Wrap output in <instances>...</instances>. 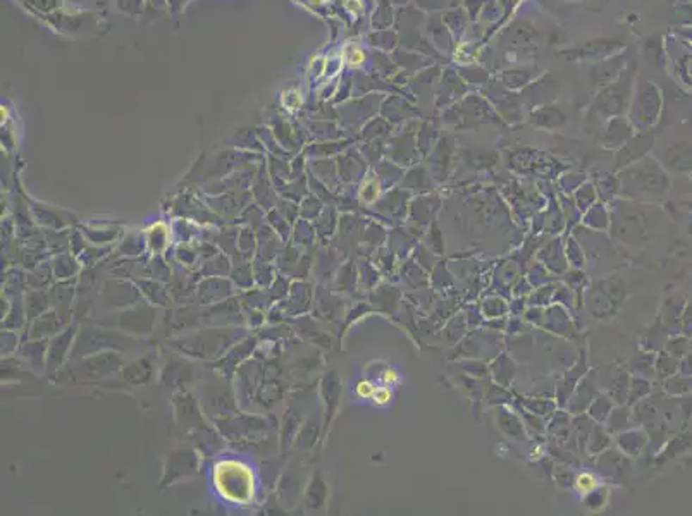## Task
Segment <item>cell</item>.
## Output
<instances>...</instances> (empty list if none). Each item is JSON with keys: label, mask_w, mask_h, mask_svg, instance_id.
<instances>
[{"label": "cell", "mask_w": 692, "mask_h": 516, "mask_svg": "<svg viewBox=\"0 0 692 516\" xmlns=\"http://www.w3.org/2000/svg\"><path fill=\"white\" fill-rule=\"evenodd\" d=\"M245 336V326H210L173 338L167 346L183 357L216 362Z\"/></svg>", "instance_id": "6da1fadb"}, {"label": "cell", "mask_w": 692, "mask_h": 516, "mask_svg": "<svg viewBox=\"0 0 692 516\" xmlns=\"http://www.w3.org/2000/svg\"><path fill=\"white\" fill-rule=\"evenodd\" d=\"M142 339L135 338V336L124 334V332L111 329V327L100 326V324H83L80 326L76 334V341H74L71 358L68 363L78 362V360L90 357V355L100 353V351H119V353H126V351H135L140 348Z\"/></svg>", "instance_id": "7a4b0ae2"}, {"label": "cell", "mask_w": 692, "mask_h": 516, "mask_svg": "<svg viewBox=\"0 0 692 516\" xmlns=\"http://www.w3.org/2000/svg\"><path fill=\"white\" fill-rule=\"evenodd\" d=\"M124 363L123 355L119 351H100V353L90 355L78 362L68 363L64 369L56 375V382H97L104 379L112 377L123 370Z\"/></svg>", "instance_id": "3957f363"}, {"label": "cell", "mask_w": 692, "mask_h": 516, "mask_svg": "<svg viewBox=\"0 0 692 516\" xmlns=\"http://www.w3.org/2000/svg\"><path fill=\"white\" fill-rule=\"evenodd\" d=\"M162 310L164 308L155 307L148 301H142V303L131 305V307L121 308V310L109 312V315L95 319L93 322L142 339L154 334Z\"/></svg>", "instance_id": "277c9868"}, {"label": "cell", "mask_w": 692, "mask_h": 516, "mask_svg": "<svg viewBox=\"0 0 692 516\" xmlns=\"http://www.w3.org/2000/svg\"><path fill=\"white\" fill-rule=\"evenodd\" d=\"M214 425L229 443H252V439H255L259 434L267 432L271 427L265 418L238 412L214 418Z\"/></svg>", "instance_id": "5b68a950"}, {"label": "cell", "mask_w": 692, "mask_h": 516, "mask_svg": "<svg viewBox=\"0 0 692 516\" xmlns=\"http://www.w3.org/2000/svg\"><path fill=\"white\" fill-rule=\"evenodd\" d=\"M142 301L145 300L135 281L121 279V277L107 281L99 293V305L102 303V308L105 312L121 310V308L131 307V305L142 303Z\"/></svg>", "instance_id": "8992f818"}, {"label": "cell", "mask_w": 692, "mask_h": 516, "mask_svg": "<svg viewBox=\"0 0 692 516\" xmlns=\"http://www.w3.org/2000/svg\"><path fill=\"white\" fill-rule=\"evenodd\" d=\"M78 329H80V324L73 322L69 324L64 331H61L59 334L54 336V338L49 339L45 375L49 379H52V381L56 379V375L68 365L69 358H71V351H73L74 341H76Z\"/></svg>", "instance_id": "52a82bcc"}, {"label": "cell", "mask_w": 692, "mask_h": 516, "mask_svg": "<svg viewBox=\"0 0 692 516\" xmlns=\"http://www.w3.org/2000/svg\"><path fill=\"white\" fill-rule=\"evenodd\" d=\"M198 467H200V458H198L197 451H193V449H174L167 456L166 465H164L160 487H171L174 484L181 482V480L191 479V477L197 475Z\"/></svg>", "instance_id": "ba28073f"}, {"label": "cell", "mask_w": 692, "mask_h": 516, "mask_svg": "<svg viewBox=\"0 0 692 516\" xmlns=\"http://www.w3.org/2000/svg\"><path fill=\"white\" fill-rule=\"evenodd\" d=\"M200 320L205 326H245V312L238 296L200 307Z\"/></svg>", "instance_id": "9c48e42d"}, {"label": "cell", "mask_w": 692, "mask_h": 516, "mask_svg": "<svg viewBox=\"0 0 692 516\" xmlns=\"http://www.w3.org/2000/svg\"><path fill=\"white\" fill-rule=\"evenodd\" d=\"M236 291L238 288L228 277H202L188 303H193L197 307H209V305L228 300L231 296H236Z\"/></svg>", "instance_id": "30bf717a"}, {"label": "cell", "mask_w": 692, "mask_h": 516, "mask_svg": "<svg viewBox=\"0 0 692 516\" xmlns=\"http://www.w3.org/2000/svg\"><path fill=\"white\" fill-rule=\"evenodd\" d=\"M312 264H314V257L310 253L307 255V250L295 245L293 241H286L279 257L276 258L277 271L288 276L289 279H305Z\"/></svg>", "instance_id": "8fae6325"}, {"label": "cell", "mask_w": 692, "mask_h": 516, "mask_svg": "<svg viewBox=\"0 0 692 516\" xmlns=\"http://www.w3.org/2000/svg\"><path fill=\"white\" fill-rule=\"evenodd\" d=\"M257 348H259V338L257 336H245L243 339L233 344L221 358L214 362L212 369L217 374H221L222 377L231 379L246 362V358L252 357Z\"/></svg>", "instance_id": "7c38bea8"}, {"label": "cell", "mask_w": 692, "mask_h": 516, "mask_svg": "<svg viewBox=\"0 0 692 516\" xmlns=\"http://www.w3.org/2000/svg\"><path fill=\"white\" fill-rule=\"evenodd\" d=\"M314 296L315 293L310 283H307L305 279H293L288 296L279 301V307L283 308L288 319H298V317L307 315V312L310 310L314 305Z\"/></svg>", "instance_id": "4fadbf2b"}, {"label": "cell", "mask_w": 692, "mask_h": 516, "mask_svg": "<svg viewBox=\"0 0 692 516\" xmlns=\"http://www.w3.org/2000/svg\"><path fill=\"white\" fill-rule=\"evenodd\" d=\"M173 408L176 425L179 429H183V432H191V430L203 424V415L200 406H198V401L186 389L178 391L174 394Z\"/></svg>", "instance_id": "5bb4252c"}, {"label": "cell", "mask_w": 692, "mask_h": 516, "mask_svg": "<svg viewBox=\"0 0 692 516\" xmlns=\"http://www.w3.org/2000/svg\"><path fill=\"white\" fill-rule=\"evenodd\" d=\"M319 396L324 406V437L327 434L332 418L336 417V412H338L339 406V398H341V381H339L338 374L327 372L320 379Z\"/></svg>", "instance_id": "9a60e30c"}, {"label": "cell", "mask_w": 692, "mask_h": 516, "mask_svg": "<svg viewBox=\"0 0 692 516\" xmlns=\"http://www.w3.org/2000/svg\"><path fill=\"white\" fill-rule=\"evenodd\" d=\"M69 324H73L71 320H68L66 317H62L59 312L54 310V308H50L44 315H40L33 322L28 324L23 339H50L61 331H64Z\"/></svg>", "instance_id": "2e32d148"}, {"label": "cell", "mask_w": 692, "mask_h": 516, "mask_svg": "<svg viewBox=\"0 0 692 516\" xmlns=\"http://www.w3.org/2000/svg\"><path fill=\"white\" fill-rule=\"evenodd\" d=\"M78 295V283H74V279L71 281H56L52 286L49 288V296H50V305L56 312H59L62 317H66L68 320L73 322V314H74V298Z\"/></svg>", "instance_id": "e0dca14e"}, {"label": "cell", "mask_w": 692, "mask_h": 516, "mask_svg": "<svg viewBox=\"0 0 692 516\" xmlns=\"http://www.w3.org/2000/svg\"><path fill=\"white\" fill-rule=\"evenodd\" d=\"M47 350H49V339H23L18 355L23 362L28 363L31 372L45 375Z\"/></svg>", "instance_id": "ac0fdd59"}, {"label": "cell", "mask_w": 692, "mask_h": 516, "mask_svg": "<svg viewBox=\"0 0 692 516\" xmlns=\"http://www.w3.org/2000/svg\"><path fill=\"white\" fill-rule=\"evenodd\" d=\"M191 381H193V367L183 360V355L178 353V357L169 358L162 370V384L183 391Z\"/></svg>", "instance_id": "d6986e66"}, {"label": "cell", "mask_w": 692, "mask_h": 516, "mask_svg": "<svg viewBox=\"0 0 692 516\" xmlns=\"http://www.w3.org/2000/svg\"><path fill=\"white\" fill-rule=\"evenodd\" d=\"M76 228L83 233V236L87 238L88 243L97 246H116L121 241V238L124 236L123 226L119 224L93 226V224H80V222H78Z\"/></svg>", "instance_id": "ffe728a7"}, {"label": "cell", "mask_w": 692, "mask_h": 516, "mask_svg": "<svg viewBox=\"0 0 692 516\" xmlns=\"http://www.w3.org/2000/svg\"><path fill=\"white\" fill-rule=\"evenodd\" d=\"M135 284L142 293L143 300L148 301V303L155 305L159 308H167L173 303V296H171L167 283L152 279V277H142V279H136Z\"/></svg>", "instance_id": "44dd1931"}, {"label": "cell", "mask_w": 692, "mask_h": 516, "mask_svg": "<svg viewBox=\"0 0 692 516\" xmlns=\"http://www.w3.org/2000/svg\"><path fill=\"white\" fill-rule=\"evenodd\" d=\"M257 241H259V246H257V258H262V260L267 262H276V258L279 257L281 250L284 248L286 241L276 233L271 226L265 222L260 229H257Z\"/></svg>", "instance_id": "7402d4cb"}, {"label": "cell", "mask_w": 692, "mask_h": 516, "mask_svg": "<svg viewBox=\"0 0 692 516\" xmlns=\"http://www.w3.org/2000/svg\"><path fill=\"white\" fill-rule=\"evenodd\" d=\"M145 238H147V252L150 255H166L173 241V229L166 222L157 221L145 229Z\"/></svg>", "instance_id": "603a6c76"}, {"label": "cell", "mask_w": 692, "mask_h": 516, "mask_svg": "<svg viewBox=\"0 0 692 516\" xmlns=\"http://www.w3.org/2000/svg\"><path fill=\"white\" fill-rule=\"evenodd\" d=\"M154 374H155L154 362H152L148 357H140L133 360V362L128 363V365H124L123 370H121L123 381L128 382L130 386H147L148 382L154 379Z\"/></svg>", "instance_id": "cb8c5ba5"}, {"label": "cell", "mask_w": 692, "mask_h": 516, "mask_svg": "<svg viewBox=\"0 0 692 516\" xmlns=\"http://www.w3.org/2000/svg\"><path fill=\"white\" fill-rule=\"evenodd\" d=\"M303 508L308 511H319L326 506L327 501V487L324 482L322 472L315 470L308 479L303 492Z\"/></svg>", "instance_id": "d4e9b609"}, {"label": "cell", "mask_w": 692, "mask_h": 516, "mask_svg": "<svg viewBox=\"0 0 692 516\" xmlns=\"http://www.w3.org/2000/svg\"><path fill=\"white\" fill-rule=\"evenodd\" d=\"M50 264H52L56 281L76 279V277H80L81 271H83V264L80 262V258L71 252H62L57 253V255H52Z\"/></svg>", "instance_id": "484cf974"}, {"label": "cell", "mask_w": 692, "mask_h": 516, "mask_svg": "<svg viewBox=\"0 0 692 516\" xmlns=\"http://www.w3.org/2000/svg\"><path fill=\"white\" fill-rule=\"evenodd\" d=\"M145 252H147L145 231H130L121 238L114 250V255L121 258H140Z\"/></svg>", "instance_id": "4316f807"}, {"label": "cell", "mask_w": 692, "mask_h": 516, "mask_svg": "<svg viewBox=\"0 0 692 516\" xmlns=\"http://www.w3.org/2000/svg\"><path fill=\"white\" fill-rule=\"evenodd\" d=\"M231 258H233V267H231L229 279L233 281L234 286L238 288V291H248V289H253V286H255V276H253L252 260H246V258L240 255Z\"/></svg>", "instance_id": "83f0119b"}, {"label": "cell", "mask_w": 692, "mask_h": 516, "mask_svg": "<svg viewBox=\"0 0 692 516\" xmlns=\"http://www.w3.org/2000/svg\"><path fill=\"white\" fill-rule=\"evenodd\" d=\"M25 308H26V317H28V324L33 322L35 319H38L40 315H44L45 312H49L52 308L50 305V296H49V289H26L25 293Z\"/></svg>", "instance_id": "f1b7e54d"}, {"label": "cell", "mask_w": 692, "mask_h": 516, "mask_svg": "<svg viewBox=\"0 0 692 516\" xmlns=\"http://www.w3.org/2000/svg\"><path fill=\"white\" fill-rule=\"evenodd\" d=\"M303 482H305V479L302 475V470H300L296 465H293V470H288L286 473H284L283 479H281V482H279L281 498L289 499V503L291 501L295 503L296 499L303 498L305 486H307V484H303Z\"/></svg>", "instance_id": "f546056e"}, {"label": "cell", "mask_w": 692, "mask_h": 516, "mask_svg": "<svg viewBox=\"0 0 692 516\" xmlns=\"http://www.w3.org/2000/svg\"><path fill=\"white\" fill-rule=\"evenodd\" d=\"M320 439H322L320 424L317 422V418L310 417L303 422L298 434H296L295 441H293V449H296V451H310Z\"/></svg>", "instance_id": "4dcf8cb0"}, {"label": "cell", "mask_w": 692, "mask_h": 516, "mask_svg": "<svg viewBox=\"0 0 692 516\" xmlns=\"http://www.w3.org/2000/svg\"><path fill=\"white\" fill-rule=\"evenodd\" d=\"M233 258L228 253L219 252L214 257L207 258L198 267V276L202 277H229Z\"/></svg>", "instance_id": "1f68e13d"}, {"label": "cell", "mask_w": 692, "mask_h": 516, "mask_svg": "<svg viewBox=\"0 0 692 516\" xmlns=\"http://www.w3.org/2000/svg\"><path fill=\"white\" fill-rule=\"evenodd\" d=\"M54 283H56V276H54L52 264L47 260L38 262L26 274V284L31 289H49Z\"/></svg>", "instance_id": "d6a6232c"}, {"label": "cell", "mask_w": 692, "mask_h": 516, "mask_svg": "<svg viewBox=\"0 0 692 516\" xmlns=\"http://www.w3.org/2000/svg\"><path fill=\"white\" fill-rule=\"evenodd\" d=\"M315 240H317V231H315L314 222L305 221V219H298V221L293 224L291 238H289V241L302 246L305 250H312L315 246Z\"/></svg>", "instance_id": "836d02e7"}, {"label": "cell", "mask_w": 692, "mask_h": 516, "mask_svg": "<svg viewBox=\"0 0 692 516\" xmlns=\"http://www.w3.org/2000/svg\"><path fill=\"white\" fill-rule=\"evenodd\" d=\"M45 248L49 255H57V253L69 252V243H71V229H45L44 234Z\"/></svg>", "instance_id": "e575fe53"}, {"label": "cell", "mask_w": 692, "mask_h": 516, "mask_svg": "<svg viewBox=\"0 0 692 516\" xmlns=\"http://www.w3.org/2000/svg\"><path fill=\"white\" fill-rule=\"evenodd\" d=\"M257 246H259V241H257V231L248 228V226H241L240 231H238V240H236L238 255L246 258V260H253V258L257 257Z\"/></svg>", "instance_id": "d590c367"}, {"label": "cell", "mask_w": 692, "mask_h": 516, "mask_svg": "<svg viewBox=\"0 0 692 516\" xmlns=\"http://www.w3.org/2000/svg\"><path fill=\"white\" fill-rule=\"evenodd\" d=\"M173 260L181 269H195L200 267V255H198V246L193 243H178L173 248Z\"/></svg>", "instance_id": "8d00e7d4"}, {"label": "cell", "mask_w": 692, "mask_h": 516, "mask_svg": "<svg viewBox=\"0 0 692 516\" xmlns=\"http://www.w3.org/2000/svg\"><path fill=\"white\" fill-rule=\"evenodd\" d=\"M252 267H253V276H255L257 288L267 289L272 283H274L277 274H279L277 267H274V262L262 260V258H257V257L252 260Z\"/></svg>", "instance_id": "74e56055"}, {"label": "cell", "mask_w": 692, "mask_h": 516, "mask_svg": "<svg viewBox=\"0 0 692 516\" xmlns=\"http://www.w3.org/2000/svg\"><path fill=\"white\" fill-rule=\"evenodd\" d=\"M148 277L169 283L173 277V269L169 267V262L164 258V255H150L148 258Z\"/></svg>", "instance_id": "f35d334b"}, {"label": "cell", "mask_w": 692, "mask_h": 516, "mask_svg": "<svg viewBox=\"0 0 692 516\" xmlns=\"http://www.w3.org/2000/svg\"><path fill=\"white\" fill-rule=\"evenodd\" d=\"M336 224H338V221H336V215L332 217V214H329V212L320 214L319 217L315 219L314 226H315V231H317V240L320 241V243L326 245L327 241L331 240L332 234H334V231H336Z\"/></svg>", "instance_id": "ab89813d"}, {"label": "cell", "mask_w": 692, "mask_h": 516, "mask_svg": "<svg viewBox=\"0 0 692 516\" xmlns=\"http://www.w3.org/2000/svg\"><path fill=\"white\" fill-rule=\"evenodd\" d=\"M21 343L19 331L2 329V358H9L11 355L18 353Z\"/></svg>", "instance_id": "60d3db41"}, {"label": "cell", "mask_w": 692, "mask_h": 516, "mask_svg": "<svg viewBox=\"0 0 692 516\" xmlns=\"http://www.w3.org/2000/svg\"><path fill=\"white\" fill-rule=\"evenodd\" d=\"M267 224L271 226V228L274 229L284 241H289V238H291L293 224H289V222L283 217V215H277L276 212H271L267 215Z\"/></svg>", "instance_id": "b9f144b4"}, {"label": "cell", "mask_w": 692, "mask_h": 516, "mask_svg": "<svg viewBox=\"0 0 692 516\" xmlns=\"http://www.w3.org/2000/svg\"><path fill=\"white\" fill-rule=\"evenodd\" d=\"M357 283V276H355L353 265H343L341 271L336 276V289L338 291H348Z\"/></svg>", "instance_id": "7bdbcfd3"}, {"label": "cell", "mask_w": 692, "mask_h": 516, "mask_svg": "<svg viewBox=\"0 0 692 516\" xmlns=\"http://www.w3.org/2000/svg\"><path fill=\"white\" fill-rule=\"evenodd\" d=\"M379 193H381V186H379L377 179L370 178L363 183L360 188V200L367 205L374 203L379 198Z\"/></svg>", "instance_id": "ee69618b"}, {"label": "cell", "mask_w": 692, "mask_h": 516, "mask_svg": "<svg viewBox=\"0 0 692 516\" xmlns=\"http://www.w3.org/2000/svg\"><path fill=\"white\" fill-rule=\"evenodd\" d=\"M576 489L581 494H591L597 489V479L591 473H581L576 479Z\"/></svg>", "instance_id": "f6af8a7d"}, {"label": "cell", "mask_w": 692, "mask_h": 516, "mask_svg": "<svg viewBox=\"0 0 692 516\" xmlns=\"http://www.w3.org/2000/svg\"><path fill=\"white\" fill-rule=\"evenodd\" d=\"M391 401H393V389L389 386L375 387V393L372 396V403L375 406H386Z\"/></svg>", "instance_id": "bcb514c9"}, {"label": "cell", "mask_w": 692, "mask_h": 516, "mask_svg": "<svg viewBox=\"0 0 692 516\" xmlns=\"http://www.w3.org/2000/svg\"><path fill=\"white\" fill-rule=\"evenodd\" d=\"M355 393H357V396L362 398V400H372V396L375 393L374 382H370V381L357 382V386H355Z\"/></svg>", "instance_id": "7dc6e473"}, {"label": "cell", "mask_w": 692, "mask_h": 516, "mask_svg": "<svg viewBox=\"0 0 692 516\" xmlns=\"http://www.w3.org/2000/svg\"><path fill=\"white\" fill-rule=\"evenodd\" d=\"M381 381H382V384L384 386H389V387H394L400 382V374H398V370L396 369H391V367H388V369L382 372V377H381Z\"/></svg>", "instance_id": "c3c4849f"}, {"label": "cell", "mask_w": 692, "mask_h": 516, "mask_svg": "<svg viewBox=\"0 0 692 516\" xmlns=\"http://www.w3.org/2000/svg\"><path fill=\"white\" fill-rule=\"evenodd\" d=\"M363 59H365V57H363L362 50H353L351 57L348 59V64H350V66H358V64H362Z\"/></svg>", "instance_id": "681fc988"}, {"label": "cell", "mask_w": 692, "mask_h": 516, "mask_svg": "<svg viewBox=\"0 0 692 516\" xmlns=\"http://www.w3.org/2000/svg\"><path fill=\"white\" fill-rule=\"evenodd\" d=\"M346 9L351 11V13H360L362 11V2L360 0H346Z\"/></svg>", "instance_id": "f907efd6"}, {"label": "cell", "mask_w": 692, "mask_h": 516, "mask_svg": "<svg viewBox=\"0 0 692 516\" xmlns=\"http://www.w3.org/2000/svg\"><path fill=\"white\" fill-rule=\"evenodd\" d=\"M312 2H314V4H324V2H326V0H312Z\"/></svg>", "instance_id": "816d5d0a"}]
</instances>
